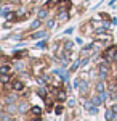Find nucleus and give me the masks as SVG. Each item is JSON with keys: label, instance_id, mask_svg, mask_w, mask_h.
Wrapping results in <instances>:
<instances>
[{"label": "nucleus", "instance_id": "obj_7", "mask_svg": "<svg viewBox=\"0 0 117 121\" xmlns=\"http://www.w3.org/2000/svg\"><path fill=\"white\" fill-rule=\"evenodd\" d=\"M101 99H103L101 95H99V97H93V100H91L93 105H99V103H101Z\"/></svg>", "mask_w": 117, "mask_h": 121}, {"label": "nucleus", "instance_id": "obj_1", "mask_svg": "<svg viewBox=\"0 0 117 121\" xmlns=\"http://www.w3.org/2000/svg\"><path fill=\"white\" fill-rule=\"evenodd\" d=\"M75 87H79V89H80V92L83 94L85 91H87V82H85V81H82V79H79V81H75Z\"/></svg>", "mask_w": 117, "mask_h": 121}, {"label": "nucleus", "instance_id": "obj_13", "mask_svg": "<svg viewBox=\"0 0 117 121\" xmlns=\"http://www.w3.org/2000/svg\"><path fill=\"white\" fill-rule=\"evenodd\" d=\"M39 26H40V19H37V21L32 23V28H39Z\"/></svg>", "mask_w": 117, "mask_h": 121}, {"label": "nucleus", "instance_id": "obj_8", "mask_svg": "<svg viewBox=\"0 0 117 121\" xmlns=\"http://www.w3.org/2000/svg\"><path fill=\"white\" fill-rule=\"evenodd\" d=\"M47 15H48V11H47V10H42V11L39 13V19H43Z\"/></svg>", "mask_w": 117, "mask_h": 121}, {"label": "nucleus", "instance_id": "obj_11", "mask_svg": "<svg viewBox=\"0 0 117 121\" xmlns=\"http://www.w3.org/2000/svg\"><path fill=\"white\" fill-rule=\"evenodd\" d=\"M58 99L64 100V99H66V92H64V91H59V92H58Z\"/></svg>", "mask_w": 117, "mask_h": 121}, {"label": "nucleus", "instance_id": "obj_5", "mask_svg": "<svg viewBox=\"0 0 117 121\" xmlns=\"http://www.w3.org/2000/svg\"><path fill=\"white\" fill-rule=\"evenodd\" d=\"M8 71H10V66L8 65H3L2 68H0V73H2V74H8Z\"/></svg>", "mask_w": 117, "mask_h": 121}, {"label": "nucleus", "instance_id": "obj_6", "mask_svg": "<svg viewBox=\"0 0 117 121\" xmlns=\"http://www.w3.org/2000/svg\"><path fill=\"white\" fill-rule=\"evenodd\" d=\"M31 112L34 113V115H37V116H40V113H42V110H40L39 107H32V110H31Z\"/></svg>", "mask_w": 117, "mask_h": 121}, {"label": "nucleus", "instance_id": "obj_12", "mask_svg": "<svg viewBox=\"0 0 117 121\" xmlns=\"http://www.w3.org/2000/svg\"><path fill=\"white\" fill-rule=\"evenodd\" d=\"M43 36H45V32H37V34H34V36H32V37H34V39H39V37H43Z\"/></svg>", "mask_w": 117, "mask_h": 121}, {"label": "nucleus", "instance_id": "obj_2", "mask_svg": "<svg viewBox=\"0 0 117 121\" xmlns=\"http://www.w3.org/2000/svg\"><path fill=\"white\" fill-rule=\"evenodd\" d=\"M116 53H117V52H116V48H114V47H111L108 52H106L104 58H106V60H111V56H112V55H116Z\"/></svg>", "mask_w": 117, "mask_h": 121}, {"label": "nucleus", "instance_id": "obj_9", "mask_svg": "<svg viewBox=\"0 0 117 121\" xmlns=\"http://www.w3.org/2000/svg\"><path fill=\"white\" fill-rule=\"evenodd\" d=\"M99 71H101V76H106V73H108V66H106V65L101 66V68H99Z\"/></svg>", "mask_w": 117, "mask_h": 121}, {"label": "nucleus", "instance_id": "obj_14", "mask_svg": "<svg viewBox=\"0 0 117 121\" xmlns=\"http://www.w3.org/2000/svg\"><path fill=\"white\" fill-rule=\"evenodd\" d=\"M66 48L71 50V48H72V42H66Z\"/></svg>", "mask_w": 117, "mask_h": 121}, {"label": "nucleus", "instance_id": "obj_10", "mask_svg": "<svg viewBox=\"0 0 117 121\" xmlns=\"http://www.w3.org/2000/svg\"><path fill=\"white\" fill-rule=\"evenodd\" d=\"M8 81H10V76H8V74H2V82L7 84Z\"/></svg>", "mask_w": 117, "mask_h": 121}, {"label": "nucleus", "instance_id": "obj_4", "mask_svg": "<svg viewBox=\"0 0 117 121\" xmlns=\"http://www.w3.org/2000/svg\"><path fill=\"white\" fill-rule=\"evenodd\" d=\"M106 120H108V121H114V120H116V116H114V112H112V110H108V112H106Z\"/></svg>", "mask_w": 117, "mask_h": 121}, {"label": "nucleus", "instance_id": "obj_15", "mask_svg": "<svg viewBox=\"0 0 117 121\" xmlns=\"http://www.w3.org/2000/svg\"><path fill=\"white\" fill-rule=\"evenodd\" d=\"M116 61H117V53H116Z\"/></svg>", "mask_w": 117, "mask_h": 121}, {"label": "nucleus", "instance_id": "obj_16", "mask_svg": "<svg viewBox=\"0 0 117 121\" xmlns=\"http://www.w3.org/2000/svg\"><path fill=\"white\" fill-rule=\"evenodd\" d=\"M35 121H40V120H35Z\"/></svg>", "mask_w": 117, "mask_h": 121}, {"label": "nucleus", "instance_id": "obj_3", "mask_svg": "<svg viewBox=\"0 0 117 121\" xmlns=\"http://www.w3.org/2000/svg\"><path fill=\"white\" fill-rule=\"evenodd\" d=\"M13 89H15V91H23V89H24V84L21 82V81H15V82H13Z\"/></svg>", "mask_w": 117, "mask_h": 121}]
</instances>
